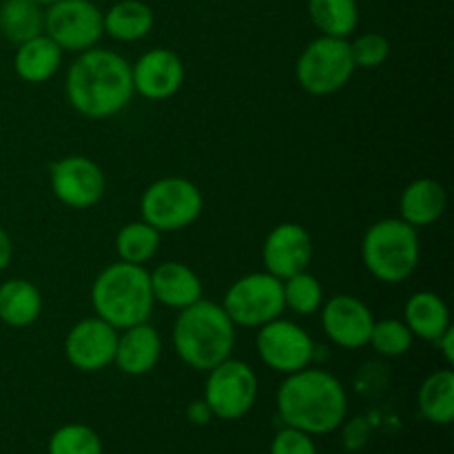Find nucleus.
<instances>
[{"label": "nucleus", "instance_id": "nucleus-1", "mask_svg": "<svg viewBox=\"0 0 454 454\" xmlns=\"http://www.w3.org/2000/svg\"><path fill=\"white\" fill-rule=\"evenodd\" d=\"M65 93L69 105L89 120L122 114L133 100L131 65L111 49H87L67 71Z\"/></svg>", "mask_w": 454, "mask_h": 454}, {"label": "nucleus", "instance_id": "nucleus-2", "mask_svg": "<svg viewBox=\"0 0 454 454\" xmlns=\"http://www.w3.org/2000/svg\"><path fill=\"white\" fill-rule=\"evenodd\" d=\"M278 412L288 428L317 437L344 426L348 397L335 375L306 366L282 381L278 390Z\"/></svg>", "mask_w": 454, "mask_h": 454}, {"label": "nucleus", "instance_id": "nucleus-3", "mask_svg": "<svg viewBox=\"0 0 454 454\" xmlns=\"http://www.w3.org/2000/svg\"><path fill=\"white\" fill-rule=\"evenodd\" d=\"M235 324L215 301L200 300L180 310L173 326V348L189 368L208 372L231 357Z\"/></svg>", "mask_w": 454, "mask_h": 454}, {"label": "nucleus", "instance_id": "nucleus-4", "mask_svg": "<svg viewBox=\"0 0 454 454\" xmlns=\"http://www.w3.org/2000/svg\"><path fill=\"white\" fill-rule=\"evenodd\" d=\"M91 306L115 331L149 322L155 306L149 270L127 262L106 266L91 284Z\"/></svg>", "mask_w": 454, "mask_h": 454}, {"label": "nucleus", "instance_id": "nucleus-5", "mask_svg": "<svg viewBox=\"0 0 454 454\" xmlns=\"http://www.w3.org/2000/svg\"><path fill=\"white\" fill-rule=\"evenodd\" d=\"M419 233L402 217L375 222L364 235V266L381 284L406 282L419 266Z\"/></svg>", "mask_w": 454, "mask_h": 454}, {"label": "nucleus", "instance_id": "nucleus-6", "mask_svg": "<svg viewBox=\"0 0 454 454\" xmlns=\"http://www.w3.org/2000/svg\"><path fill=\"white\" fill-rule=\"evenodd\" d=\"M202 191L186 177H160L146 186L140 200L142 220L160 233L189 229L202 215Z\"/></svg>", "mask_w": 454, "mask_h": 454}, {"label": "nucleus", "instance_id": "nucleus-7", "mask_svg": "<svg viewBox=\"0 0 454 454\" xmlns=\"http://www.w3.org/2000/svg\"><path fill=\"white\" fill-rule=\"evenodd\" d=\"M355 71L348 38L319 35L297 58L295 78L310 96H333L350 82Z\"/></svg>", "mask_w": 454, "mask_h": 454}, {"label": "nucleus", "instance_id": "nucleus-8", "mask_svg": "<svg viewBox=\"0 0 454 454\" xmlns=\"http://www.w3.org/2000/svg\"><path fill=\"white\" fill-rule=\"evenodd\" d=\"M222 309L235 326L260 328L282 317L284 306L282 279L270 273H248L235 279L226 291Z\"/></svg>", "mask_w": 454, "mask_h": 454}, {"label": "nucleus", "instance_id": "nucleus-9", "mask_svg": "<svg viewBox=\"0 0 454 454\" xmlns=\"http://www.w3.org/2000/svg\"><path fill=\"white\" fill-rule=\"evenodd\" d=\"M257 390L260 384L255 371L247 362L229 357L208 371L204 403L217 419L238 421L255 406Z\"/></svg>", "mask_w": 454, "mask_h": 454}, {"label": "nucleus", "instance_id": "nucleus-10", "mask_svg": "<svg viewBox=\"0 0 454 454\" xmlns=\"http://www.w3.org/2000/svg\"><path fill=\"white\" fill-rule=\"evenodd\" d=\"M44 34L62 51L82 53L105 35L102 12L91 0H58L44 12Z\"/></svg>", "mask_w": 454, "mask_h": 454}, {"label": "nucleus", "instance_id": "nucleus-11", "mask_svg": "<svg viewBox=\"0 0 454 454\" xmlns=\"http://www.w3.org/2000/svg\"><path fill=\"white\" fill-rule=\"evenodd\" d=\"M49 184L58 202L84 211L105 198L106 180L100 164L87 155H67L49 167Z\"/></svg>", "mask_w": 454, "mask_h": 454}, {"label": "nucleus", "instance_id": "nucleus-12", "mask_svg": "<svg viewBox=\"0 0 454 454\" xmlns=\"http://www.w3.org/2000/svg\"><path fill=\"white\" fill-rule=\"evenodd\" d=\"M255 346L262 362L282 375H293L310 366L315 355V344L309 333L295 322L282 317L260 326Z\"/></svg>", "mask_w": 454, "mask_h": 454}, {"label": "nucleus", "instance_id": "nucleus-13", "mask_svg": "<svg viewBox=\"0 0 454 454\" xmlns=\"http://www.w3.org/2000/svg\"><path fill=\"white\" fill-rule=\"evenodd\" d=\"M118 333L100 317H87L75 324L65 340L67 362L80 372H100L114 364Z\"/></svg>", "mask_w": 454, "mask_h": 454}, {"label": "nucleus", "instance_id": "nucleus-14", "mask_svg": "<svg viewBox=\"0 0 454 454\" xmlns=\"http://www.w3.org/2000/svg\"><path fill=\"white\" fill-rule=\"evenodd\" d=\"M319 310H322V331L333 344L346 350L368 346L375 317L359 297L335 295L324 301Z\"/></svg>", "mask_w": 454, "mask_h": 454}, {"label": "nucleus", "instance_id": "nucleus-15", "mask_svg": "<svg viewBox=\"0 0 454 454\" xmlns=\"http://www.w3.org/2000/svg\"><path fill=\"white\" fill-rule=\"evenodd\" d=\"M262 260L266 273L278 279L293 278L301 270H309V264L313 262V238L301 224L284 222L266 235Z\"/></svg>", "mask_w": 454, "mask_h": 454}, {"label": "nucleus", "instance_id": "nucleus-16", "mask_svg": "<svg viewBox=\"0 0 454 454\" xmlns=\"http://www.w3.org/2000/svg\"><path fill=\"white\" fill-rule=\"evenodd\" d=\"M133 91L145 100L162 102L176 96L184 84V62L176 51L155 47L131 65Z\"/></svg>", "mask_w": 454, "mask_h": 454}, {"label": "nucleus", "instance_id": "nucleus-17", "mask_svg": "<svg viewBox=\"0 0 454 454\" xmlns=\"http://www.w3.org/2000/svg\"><path fill=\"white\" fill-rule=\"evenodd\" d=\"M162 357V337L149 322L118 333L114 364L131 377L149 375Z\"/></svg>", "mask_w": 454, "mask_h": 454}, {"label": "nucleus", "instance_id": "nucleus-18", "mask_svg": "<svg viewBox=\"0 0 454 454\" xmlns=\"http://www.w3.org/2000/svg\"><path fill=\"white\" fill-rule=\"evenodd\" d=\"M153 300L168 309H186L202 300V279L182 262H162L149 273Z\"/></svg>", "mask_w": 454, "mask_h": 454}, {"label": "nucleus", "instance_id": "nucleus-19", "mask_svg": "<svg viewBox=\"0 0 454 454\" xmlns=\"http://www.w3.org/2000/svg\"><path fill=\"white\" fill-rule=\"evenodd\" d=\"M446 207V189L442 186V182L433 180V177H419V180L411 182L399 198L402 220L415 229H424V226L442 220Z\"/></svg>", "mask_w": 454, "mask_h": 454}, {"label": "nucleus", "instance_id": "nucleus-20", "mask_svg": "<svg viewBox=\"0 0 454 454\" xmlns=\"http://www.w3.org/2000/svg\"><path fill=\"white\" fill-rule=\"evenodd\" d=\"M62 53L65 51L47 34H40L27 43L16 44L13 71L25 82L43 84L60 71Z\"/></svg>", "mask_w": 454, "mask_h": 454}, {"label": "nucleus", "instance_id": "nucleus-21", "mask_svg": "<svg viewBox=\"0 0 454 454\" xmlns=\"http://www.w3.org/2000/svg\"><path fill=\"white\" fill-rule=\"evenodd\" d=\"M403 324L412 337L433 344L452 326L448 304L433 291H419L411 295L403 309Z\"/></svg>", "mask_w": 454, "mask_h": 454}, {"label": "nucleus", "instance_id": "nucleus-22", "mask_svg": "<svg viewBox=\"0 0 454 454\" xmlns=\"http://www.w3.org/2000/svg\"><path fill=\"white\" fill-rule=\"evenodd\" d=\"M43 313V295L29 279L13 278L0 284V322L9 328H27Z\"/></svg>", "mask_w": 454, "mask_h": 454}, {"label": "nucleus", "instance_id": "nucleus-23", "mask_svg": "<svg viewBox=\"0 0 454 454\" xmlns=\"http://www.w3.org/2000/svg\"><path fill=\"white\" fill-rule=\"evenodd\" d=\"M155 13L142 0H120L102 13V27L118 43H137L153 31Z\"/></svg>", "mask_w": 454, "mask_h": 454}, {"label": "nucleus", "instance_id": "nucleus-24", "mask_svg": "<svg viewBox=\"0 0 454 454\" xmlns=\"http://www.w3.org/2000/svg\"><path fill=\"white\" fill-rule=\"evenodd\" d=\"M0 34L12 44L27 43L44 34V9L35 0H3Z\"/></svg>", "mask_w": 454, "mask_h": 454}, {"label": "nucleus", "instance_id": "nucleus-25", "mask_svg": "<svg viewBox=\"0 0 454 454\" xmlns=\"http://www.w3.org/2000/svg\"><path fill=\"white\" fill-rule=\"evenodd\" d=\"M419 411L437 426H448L454 419V372L450 368L426 377L419 388Z\"/></svg>", "mask_w": 454, "mask_h": 454}, {"label": "nucleus", "instance_id": "nucleus-26", "mask_svg": "<svg viewBox=\"0 0 454 454\" xmlns=\"http://www.w3.org/2000/svg\"><path fill=\"white\" fill-rule=\"evenodd\" d=\"M310 22L331 38H348L357 31V0H309Z\"/></svg>", "mask_w": 454, "mask_h": 454}, {"label": "nucleus", "instance_id": "nucleus-27", "mask_svg": "<svg viewBox=\"0 0 454 454\" xmlns=\"http://www.w3.org/2000/svg\"><path fill=\"white\" fill-rule=\"evenodd\" d=\"M160 235L162 233L146 224L145 220L124 224L115 235V253H118L120 262L145 266L158 253Z\"/></svg>", "mask_w": 454, "mask_h": 454}, {"label": "nucleus", "instance_id": "nucleus-28", "mask_svg": "<svg viewBox=\"0 0 454 454\" xmlns=\"http://www.w3.org/2000/svg\"><path fill=\"white\" fill-rule=\"evenodd\" d=\"M284 286V306L293 310L295 315L309 317V315L317 313L324 306V288L315 275L309 270L293 275V278L282 279Z\"/></svg>", "mask_w": 454, "mask_h": 454}, {"label": "nucleus", "instance_id": "nucleus-29", "mask_svg": "<svg viewBox=\"0 0 454 454\" xmlns=\"http://www.w3.org/2000/svg\"><path fill=\"white\" fill-rule=\"evenodd\" d=\"M49 454H102V439L89 426L67 424L49 439Z\"/></svg>", "mask_w": 454, "mask_h": 454}, {"label": "nucleus", "instance_id": "nucleus-30", "mask_svg": "<svg viewBox=\"0 0 454 454\" xmlns=\"http://www.w3.org/2000/svg\"><path fill=\"white\" fill-rule=\"evenodd\" d=\"M412 333L402 319H381L372 324L368 344L384 357H402L412 348Z\"/></svg>", "mask_w": 454, "mask_h": 454}, {"label": "nucleus", "instance_id": "nucleus-31", "mask_svg": "<svg viewBox=\"0 0 454 454\" xmlns=\"http://www.w3.org/2000/svg\"><path fill=\"white\" fill-rule=\"evenodd\" d=\"M350 56H353L355 69H377L388 60L390 43L386 35L377 31H366L350 43Z\"/></svg>", "mask_w": 454, "mask_h": 454}, {"label": "nucleus", "instance_id": "nucleus-32", "mask_svg": "<svg viewBox=\"0 0 454 454\" xmlns=\"http://www.w3.org/2000/svg\"><path fill=\"white\" fill-rule=\"evenodd\" d=\"M270 454H317V448H315L310 434L286 426L270 442Z\"/></svg>", "mask_w": 454, "mask_h": 454}, {"label": "nucleus", "instance_id": "nucleus-33", "mask_svg": "<svg viewBox=\"0 0 454 454\" xmlns=\"http://www.w3.org/2000/svg\"><path fill=\"white\" fill-rule=\"evenodd\" d=\"M368 437H371V426L364 417H355L346 424L344 428V446L348 450H359V448L366 446Z\"/></svg>", "mask_w": 454, "mask_h": 454}, {"label": "nucleus", "instance_id": "nucleus-34", "mask_svg": "<svg viewBox=\"0 0 454 454\" xmlns=\"http://www.w3.org/2000/svg\"><path fill=\"white\" fill-rule=\"evenodd\" d=\"M12 257H13V244L12 238H9L7 231L0 226V273L12 264Z\"/></svg>", "mask_w": 454, "mask_h": 454}, {"label": "nucleus", "instance_id": "nucleus-35", "mask_svg": "<svg viewBox=\"0 0 454 454\" xmlns=\"http://www.w3.org/2000/svg\"><path fill=\"white\" fill-rule=\"evenodd\" d=\"M434 344H437V348H442V355H443V359L448 362V366H452L454 364V328L452 326L448 328V331L443 333V335L439 337Z\"/></svg>", "mask_w": 454, "mask_h": 454}, {"label": "nucleus", "instance_id": "nucleus-36", "mask_svg": "<svg viewBox=\"0 0 454 454\" xmlns=\"http://www.w3.org/2000/svg\"><path fill=\"white\" fill-rule=\"evenodd\" d=\"M211 411H208V406L202 402H193L189 406V419L193 421V424H208V419H211Z\"/></svg>", "mask_w": 454, "mask_h": 454}, {"label": "nucleus", "instance_id": "nucleus-37", "mask_svg": "<svg viewBox=\"0 0 454 454\" xmlns=\"http://www.w3.org/2000/svg\"><path fill=\"white\" fill-rule=\"evenodd\" d=\"M35 3H38V4H43V7H49V4L58 3V0H35Z\"/></svg>", "mask_w": 454, "mask_h": 454}]
</instances>
